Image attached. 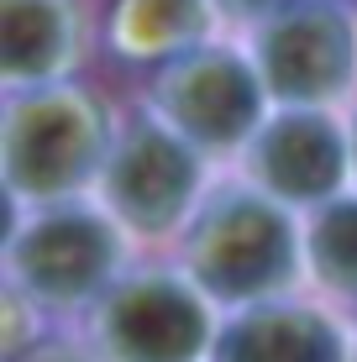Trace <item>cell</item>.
<instances>
[{
	"label": "cell",
	"mask_w": 357,
	"mask_h": 362,
	"mask_svg": "<svg viewBox=\"0 0 357 362\" xmlns=\"http://www.w3.org/2000/svg\"><path fill=\"white\" fill-rule=\"evenodd\" d=\"M184 263L194 284L221 305L289 289L300 273V242L294 221L284 216V199H274L268 189H216L189 226Z\"/></svg>",
	"instance_id": "6da1fadb"
},
{
	"label": "cell",
	"mask_w": 357,
	"mask_h": 362,
	"mask_svg": "<svg viewBox=\"0 0 357 362\" xmlns=\"http://www.w3.org/2000/svg\"><path fill=\"white\" fill-rule=\"evenodd\" d=\"M105 163V116L69 84H37L6 105V184L21 199H53L90 184Z\"/></svg>",
	"instance_id": "7a4b0ae2"
},
{
	"label": "cell",
	"mask_w": 357,
	"mask_h": 362,
	"mask_svg": "<svg viewBox=\"0 0 357 362\" xmlns=\"http://www.w3.org/2000/svg\"><path fill=\"white\" fill-rule=\"evenodd\" d=\"M257 74L284 105H326L357 74L352 16L331 0H284L257 27Z\"/></svg>",
	"instance_id": "3957f363"
},
{
	"label": "cell",
	"mask_w": 357,
	"mask_h": 362,
	"mask_svg": "<svg viewBox=\"0 0 357 362\" xmlns=\"http://www.w3.org/2000/svg\"><path fill=\"white\" fill-rule=\"evenodd\" d=\"M247 58L226 47H189L174 53L153 79V105L174 132L200 147H237L263 127V90Z\"/></svg>",
	"instance_id": "277c9868"
},
{
	"label": "cell",
	"mask_w": 357,
	"mask_h": 362,
	"mask_svg": "<svg viewBox=\"0 0 357 362\" xmlns=\"http://www.w3.org/2000/svg\"><path fill=\"white\" fill-rule=\"evenodd\" d=\"M205 289L142 273L105 294L100 305V346L110 362H194L211 352V315Z\"/></svg>",
	"instance_id": "5b68a950"
},
{
	"label": "cell",
	"mask_w": 357,
	"mask_h": 362,
	"mask_svg": "<svg viewBox=\"0 0 357 362\" xmlns=\"http://www.w3.org/2000/svg\"><path fill=\"white\" fill-rule=\"evenodd\" d=\"M194 189H200V163L184 132L158 127V121L131 127L105 163V205L142 236L174 231L184 210L194 205Z\"/></svg>",
	"instance_id": "8992f818"
},
{
	"label": "cell",
	"mask_w": 357,
	"mask_h": 362,
	"mask_svg": "<svg viewBox=\"0 0 357 362\" xmlns=\"http://www.w3.org/2000/svg\"><path fill=\"white\" fill-rule=\"evenodd\" d=\"M116 268V226L100 221L84 205H64L37 216L32 226L16 231L11 242V273L32 299L47 305H74L105 289Z\"/></svg>",
	"instance_id": "52a82bcc"
},
{
	"label": "cell",
	"mask_w": 357,
	"mask_h": 362,
	"mask_svg": "<svg viewBox=\"0 0 357 362\" xmlns=\"http://www.w3.org/2000/svg\"><path fill=\"white\" fill-rule=\"evenodd\" d=\"M247 173L284 205H321L347 179V142L331 116L289 105L247 136Z\"/></svg>",
	"instance_id": "ba28073f"
},
{
	"label": "cell",
	"mask_w": 357,
	"mask_h": 362,
	"mask_svg": "<svg viewBox=\"0 0 357 362\" xmlns=\"http://www.w3.org/2000/svg\"><path fill=\"white\" fill-rule=\"evenodd\" d=\"M216 362H347V341L321 310L252 305L211 341Z\"/></svg>",
	"instance_id": "9c48e42d"
},
{
	"label": "cell",
	"mask_w": 357,
	"mask_h": 362,
	"mask_svg": "<svg viewBox=\"0 0 357 362\" xmlns=\"http://www.w3.org/2000/svg\"><path fill=\"white\" fill-rule=\"evenodd\" d=\"M69 64L64 0H0V69L11 84H42Z\"/></svg>",
	"instance_id": "30bf717a"
},
{
	"label": "cell",
	"mask_w": 357,
	"mask_h": 362,
	"mask_svg": "<svg viewBox=\"0 0 357 362\" xmlns=\"http://www.w3.org/2000/svg\"><path fill=\"white\" fill-rule=\"evenodd\" d=\"M205 32H211V0H121L110 16V42L127 58L189 53Z\"/></svg>",
	"instance_id": "8fae6325"
},
{
	"label": "cell",
	"mask_w": 357,
	"mask_h": 362,
	"mask_svg": "<svg viewBox=\"0 0 357 362\" xmlns=\"http://www.w3.org/2000/svg\"><path fill=\"white\" fill-rule=\"evenodd\" d=\"M305 242L315 279L336 294H357V199H331Z\"/></svg>",
	"instance_id": "7c38bea8"
},
{
	"label": "cell",
	"mask_w": 357,
	"mask_h": 362,
	"mask_svg": "<svg viewBox=\"0 0 357 362\" xmlns=\"http://www.w3.org/2000/svg\"><path fill=\"white\" fill-rule=\"evenodd\" d=\"M11 362H74L69 352H58V346H37V352H27V357H11Z\"/></svg>",
	"instance_id": "4fadbf2b"
},
{
	"label": "cell",
	"mask_w": 357,
	"mask_h": 362,
	"mask_svg": "<svg viewBox=\"0 0 357 362\" xmlns=\"http://www.w3.org/2000/svg\"><path fill=\"white\" fill-rule=\"evenodd\" d=\"M352 158H357V121H352Z\"/></svg>",
	"instance_id": "5bb4252c"
}]
</instances>
